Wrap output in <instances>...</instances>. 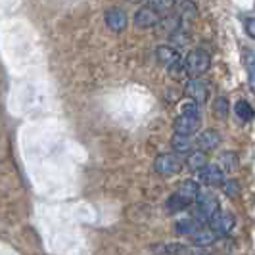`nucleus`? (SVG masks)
Returning a JSON list of instances; mask_svg holds the SVG:
<instances>
[{
  "instance_id": "obj_11",
  "label": "nucleus",
  "mask_w": 255,
  "mask_h": 255,
  "mask_svg": "<svg viewBox=\"0 0 255 255\" xmlns=\"http://www.w3.org/2000/svg\"><path fill=\"white\" fill-rule=\"evenodd\" d=\"M106 23L108 27L115 31V33H121L125 27H127V15L123 10H119V8H114V10H110V12H106Z\"/></svg>"
},
{
  "instance_id": "obj_17",
  "label": "nucleus",
  "mask_w": 255,
  "mask_h": 255,
  "mask_svg": "<svg viewBox=\"0 0 255 255\" xmlns=\"http://www.w3.org/2000/svg\"><path fill=\"white\" fill-rule=\"evenodd\" d=\"M234 112H236V117H238L240 121H244V123L252 121V119L255 117L254 108H252V106H250L248 102H244V100L236 102V106H234Z\"/></svg>"
},
{
  "instance_id": "obj_22",
  "label": "nucleus",
  "mask_w": 255,
  "mask_h": 255,
  "mask_svg": "<svg viewBox=\"0 0 255 255\" xmlns=\"http://www.w3.org/2000/svg\"><path fill=\"white\" fill-rule=\"evenodd\" d=\"M221 163H223V171H234V167L238 165V157L236 153L227 152L221 155Z\"/></svg>"
},
{
  "instance_id": "obj_3",
  "label": "nucleus",
  "mask_w": 255,
  "mask_h": 255,
  "mask_svg": "<svg viewBox=\"0 0 255 255\" xmlns=\"http://www.w3.org/2000/svg\"><path fill=\"white\" fill-rule=\"evenodd\" d=\"M209 229H211V232L215 234V236H227V234H230L232 232V229H234V217L230 215V213H227V211H223V209H217L211 217H209Z\"/></svg>"
},
{
  "instance_id": "obj_2",
  "label": "nucleus",
  "mask_w": 255,
  "mask_h": 255,
  "mask_svg": "<svg viewBox=\"0 0 255 255\" xmlns=\"http://www.w3.org/2000/svg\"><path fill=\"white\" fill-rule=\"evenodd\" d=\"M182 64H184V71H186V73H190V75H200V73H205V71L209 69L211 58H209V54L205 50L198 48V50L188 52V56H186V60H182Z\"/></svg>"
},
{
  "instance_id": "obj_1",
  "label": "nucleus",
  "mask_w": 255,
  "mask_h": 255,
  "mask_svg": "<svg viewBox=\"0 0 255 255\" xmlns=\"http://www.w3.org/2000/svg\"><path fill=\"white\" fill-rule=\"evenodd\" d=\"M157 60L165 65L169 75L173 77V79H175V77L180 79V77L186 73L180 54L175 50V48H171V46H159V48H157Z\"/></svg>"
},
{
  "instance_id": "obj_9",
  "label": "nucleus",
  "mask_w": 255,
  "mask_h": 255,
  "mask_svg": "<svg viewBox=\"0 0 255 255\" xmlns=\"http://www.w3.org/2000/svg\"><path fill=\"white\" fill-rule=\"evenodd\" d=\"M221 142V134L215 128H207L204 132H200V136L196 138V144L202 152H209V150H215Z\"/></svg>"
},
{
  "instance_id": "obj_18",
  "label": "nucleus",
  "mask_w": 255,
  "mask_h": 255,
  "mask_svg": "<svg viewBox=\"0 0 255 255\" xmlns=\"http://www.w3.org/2000/svg\"><path fill=\"white\" fill-rule=\"evenodd\" d=\"M196 13H198V10H196V6L192 4V2H184L182 6H180V23L182 25H186V23H190V21H194L196 19Z\"/></svg>"
},
{
  "instance_id": "obj_24",
  "label": "nucleus",
  "mask_w": 255,
  "mask_h": 255,
  "mask_svg": "<svg viewBox=\"0 0 255 255\" xmlns=\"http://www.w3.org/2000/svg\"><path fill=\"white\" fill-rule=\"evenodd\" d=\"M223 184H225V192H227V196H230V198H236V196L240 194V186H238V182H236V180H225Z\"/></svg>"
},
{
  "instance_id": "obj_23",
  "label": "nucleus",
  "mask_w": 255,
  "mask_h": 255,
  "mask_svg": "<svg viewBox=\"0 0 255 255\" xmlns=\"http://www.w3.org/2000/svg\"><path fill=\"white\" fill-rule=\"evenodd\" d=\"M171 42L175 44V46H186V42H188V35H186V31H182V29H177L173 35H171Z\"/></svg>"
},
{
  "instance_id": "obj_16",
  "label": "nucleus",
  "mask_w": 255,
  "mask_h": 255,
  "mask_svg": "<svg viewBox=\"0 0 255 255\" xmlns=\"http://www.w3.org/2000/svg\"><path fill=\"white\" fill-rule=\"evenodd\" d=\"M171 144H173L175 152H179V153H190L192 148H194L190 136H182V134H177V132H175V136L171 138Z\"/></svg>"
},
{
  "instance_id": "obj_25",
  "label": "nucleus",
  "mask_w": 255,
  "mask_h": 255,
  "mask_svg": "<svg viewBox=\"0 0 255 255\" xmlns=\"http://www.w3.org/2000/svg\"><path fill=\"white\" fill-rule=\"evenodd\" d=\"M242 60H244V65L248 67V71H252L255 69V52L254 50H246L242 52Z\"/></svg>"
},
{
  "instance_id": "obj_13",
  "label": "nucleus",
  "mask_w": 255,
  "mask_h": 255,
  "mask_svg": "<svg viewBox=\"0 0 255 255\" xmlns=\"http://www.w3.org/2000/svg\"><path fill=\"white\" fill-rule=\"evenodd\" d=\"M177 194H179V196H182L184 200H188V202L192 204V202L198 198V194H200V186H198V182L186 179V180H182V182H180Z\"/></svg>"
},
{
  "instance_id": "obj_15",
  "label": "nucleus",
  "mask_w": 255,
  "mask_h": 255,
  "mask_svg": "<svg viewBox=\"0 0 255 255\" xmlns=\"http://www.w3.org/2000/svg\"><path fill=\"white\" fill-rule=\"evenodd\" d=\"M188 205H190L188 200H184L179 194H173V196H169V200H167L165 209L169 213H179V211H184Z\"/></svg>"
},
{
  "instance_id": "obj_6",
  "label": "nucleus",
  "mask_w": 255,
  "mask_h": 255,
  "mask_svg": "<svg viewBox=\"0 0 255 255\" xmlns=\"http://www.w3.org/2000/svg\"><path fill=\"white\" fill-rule=\"evenodd\" d=\"M153 169H155V173H159V175H163V177H173V175L180 173L182 163H180V159L177 155H173V153H163V155H159V157L153 161Z\"/></svg>"
},
{
  "instance_id": "obj_28",
  "label": "nucleus",
  "mask_w": 255,
  "mask_h": 255,
  "mask_svg": "<svg viewBox=\"0 0 255 255\" xmlns=\"http://www.w3.org/2000/svg\"><path fill=\"white\" fill-rule=\"evenodd\" d=\"M198 255H211V254H198Z\"/></svg>"
},
{
  "instance_id": "obj_5",
  "label": "nucleus",
  "mask_w": 255,
  "mask_h": 255,
  "mask_svg": "<svg viewBox=\"0 0 255 255\" xmlns=\"http://www.w3.org/2000/svg\"><path fill=\"white\" fill-rule=\"evenodd\" d=\"M194 202H196L198 215H200L202 221H209V217H211L217 209H221L219 200L215 198V194H211V192H200L198 198H196Z\"/></svg>"
},
{
  "instance_id": "obj_10",
  "label": "nucleus",
  "mask_w": 255,
  "mask_h": 255,
  "mask_svg": "<svg viewBox=\"0 0 255 255\" xmlns=\"http://www.w3.org/2000/svg\"><path fill=\"white\" fill-rule=\"evenodd\" d=\"M186 94L190 96V100L198 104H205L207 102V98H209V90H207V85L202 83V81H190L188 85H186Z\"/></svg>"
},
{
  "instance_id": "obj_29",
  "label": "nucleus",
  "mask_w": 255,
  "mask_h": 255,
  "mask_svg": "<svg viewBox=\"0 0 255 255\" xmlns=\"http://www.w3.org/2000/svg\"><path fill=\"white\" fill-rule=\"evenodd\" d=\"M130 2H140V0H130Z\"/></svg>"
},
{
  "instance_id": "obj_12",
  "label": "nucleus",
  "mask_w": 255,
  "mask_h": 255,
  "mask_svg": "<svg viewBox=\"0 0 255 255\" xmlns=\"http://www.w3.org/2000/svg\"><path fill=\"white\" fill-rule=\"evenodd\" d=\"M200 229H202L200 223L192 217L180 219V221H177V225H175V232L180 234V236H192L194 232H198Z\"/></svg>"
},
{
  "instance_id": "obj_19",
  "label": "nucleus",
  "mask_w": 255,
  "mask_h": 255,
  "mask_svg": "<svg viewBox=\"0 0 255 255\" xmlns=\"http://www.w3.org/2000/svg\"><path fill=\"white\" fill-rule=\"evenodd\" d=\"M205 165H207V157H205L204 152H190V155H188V167L190 169L202 171Z\"/></svg>"
},
{
  "instance_id": "obj_8",
  "label": "nucleus",
  "mask_w": 255,
  "mask_h": 255,
  "mask_svg": "<svg viewBox=\"0 0 255 255\" xmlns=\"http://www.w3.org/2000/svg\"><path fill=\"white\" fill-rule=\"evenodd\" d=\"M159 23V13L153 12L150 6H144L138 12L134 13V25L138 29H148Z\"/></svg>"
},
{
  "instance_id": "obj_27",
  "label": "nucleus",
  "mask_w": 255,
  "mask_h": 255,
  "mask_svg": "<svg viewBox=\"0 0 255 255\" xmlns=\"http://www.w3.org/2000/svg\"><path fill=\"white\" fill-rule=\"evenodd\" d=\"M250 87H252V90H254V94H255V69L250 71Z\"/></svg>"
},
{
  "instance_id": "obj_4",
  "label": "nucleus",
  "mask_w": 255,
  "mask_h": 255,
  "mask_svg": "<svg viewBox=\"0 0 255 255\" xmlns=\"http://www.w3.org/2000/svg\"><path fill=\"white\" fill-rule=\"evenodd\" d=\"M200 125H202V119H200V114H180L175 123H173V128L177 134H182V136H192L200 130Z\"/></svg>"
},
{
  "instance_id": "obj_20",
  "label": "nucleus",
  "mask_w": 255,
  "mask_h": 255,
  "mask_svg": "<svg viewBox=\"0 0 255 255\" xmlns=\"http://www.w3.org/2000/svg\"><path fill=\"white\" fill-rule=\"evenodd\" d=\"M173 4H175V0H148L146 6H150L153 12L163 13V12H169L173 8Z\"/></svg>"
},
{
  "instance_id": "obj_7",
  "label": "nucleus",
  "mask_w": 255,
  "mask_h": 255,
  "mask_svg": "<svg viewBox=\"0 0 255 255\" xmlns=\"http://www.w3.org/2000/svg\"><path fill=\"white\" fill-rule=\"evenodd\" d=\"M200 180L207 186H221L225 182V171L217 165H205L200 171Z\"/></svg>"
},
{
  "instance_id": "obj_26",
  "label": "nucleus",
  "mask_w": 255,
  "mask_h": 255,
  "mask_svg": "<svg viewBox=\"0 0 255 255\" xmlns=\"http://www.w3.org/2000/svg\"><path fill=\"white\" fill-rule=\"evenodd\" d=\"M244 27H246L248 37L255 38V17H248V19H246V23H244Z\"/></svg>"
},
{
  "instance_id": "obj_21",
  "label": "nucleus",
  "mask_w": 255,
  "mask_h": 255,
  "mask_svg": "<svg viewBox=\"0 0 255 255\" xmlns=\"http://www.w3.org/2000/svg\"><path fill=\"white\" fill-rule=\"evenodd\" d=\"M213 114L217 119H227L229 115V100L227 98H217L213 104Z\"/></svg>"
},
{
  "instance_id": "obj_14",
  "label": "nucleus",
  "mask_w": 255,
  "mask_h": 255,
  "mask_svg": "<svg viewBox=\"0 0 255 255\" xmlns=\"http://www.w3.org/2000/svg\"><path fill=\"white\" fill-rule=\"evenodd\" d=\"M217 240V236L211 232V229H200L198 232L192 234V242L194 246H200V248H207Z\"/></svg>"
}]
</instances>
